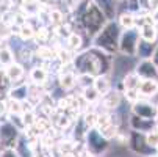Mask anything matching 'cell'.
<instances>
[{
  "mask_svg": "<svg viewBox=\"0 0 158 157\" xmlns=\"http://www.w3.org/2000/svg\"><path fill=\"white\" fill-rule=\"evenodd\" d=\"M139 2H141V5H143V8L146 10V5H147V2H149V0H139Z\"/></svg>",
  "mask_w": 158,
  "mask_h": 157,
  "instance_id": "cell-42",
  "label": "cell"
},
{
  "mask_svg": "<svg viewBox=\"0 0 158 157\" xmlns=\"http://www.w3.org/2000/svg\"><path fill=\"white\" fill-rule=\"evenodd\" d=\"M121 33H122V28L119 27L118 20H108L106 25L93 38L94 47L105 52V54H108V55H113V54L119 52Z\"/></svg>",
  "mask_w": 158,
  "mask_h": 157,
  "instance_id": "cell-2",
  "label": "cell"
},
{
  "mask_svg": "<svg viewBox=\"0 0 158 157\" xmlns=\"http://www.w3.org/2000/svg\"><path fill=\"white\" fill-rule=\"evenodd\" d=\"M130 130H136V132H141L144 133V135H147V133L156 130V121L155 120H146V118H139L136 115H130Z\"/></svg>",
  "mask_w": 158,
  "mask_h": 157,
  "instance_id": "cell-9",
  "label": "cell"
},
{
  "mask_svg": "<svg viewBox=\"0 0 158 157\" xmlns=\"http://www.w3.org/2000/svg\"><path fill=\"white\" fill-rule=\"evenodd\" d=\"M19 57H20V60L24 61V63H25V61L28 63V61H31V60H33L35 54H33L30 49H27V47H22V49H20V54H19Z\"/></svg>",
  "mask_w": 158,
  "mask_h": 157,
  "instance_id": "cell-36",
  "label": "cell"
},
{
  "mask_svg": "<svg viewBox=\"0 0 158 157\" xmlns=\"http://www.w3.org/2000/svg\"><path fill=\"white\" fill-rule=\"evenodd\" d=\"M88 130H89V127L86 126V123H85V120H83V115L78 116L77 121H75V127H74V137H75V140L83 142V140L86 138Z\"/></svg>",
  "mask_w": 158,
  "mask_h": 157,
  "instance_id": "cell-24",
  "label": "cell"
},
{
  "mask_svg": "<svg viewBox=\"0 0 158 157\" xmlns=\"http://www.w3.org/2000/svg\"><path fill=\"white\" fill-rule=\"evenodd\" d=\"M6 120L22 133L24 130H27V126L24 123V115H16V113H6Z\"/></svg>",
  "mask_w": 158,
  "mask_h": 157,
  "instance_id": "cell-25",
  "label": "cell"
},
{
  "mask_svg": "<svg viewBox=\"0 0 158 157\" xmlns=\"http://www.w3.org/2000/svg\"><path fill=\"white\" fill-rule=\"evenodd\" d=\"M81 44H83V39H81V36L77 32H72L71 36L67 38V47H69L71 50H80Z\"/></svg>",
  "mask_w": 158,
  "mask_h": 157,
  "instance_id": "cell-28",
  "label": "cell"
},
{
  "mask_svg": "<svg viewBox=\"0 0 158 157\" xmlns=\"http://www.w3.org/2000/svg\"><path fill=\"white\" fill-rule=\"evenodd\" d=\"M75 2H77V3H78V2H81V0H75Z\"/></svg>",
  "mask_w": 158,
  "mask_h": 157,
  "instance_id": "cell-44",
  "label": "cell"
},
{
  "mask_svg": "<svg viewBox=\"0 0 158 157\" xmlns=\"http://www.w3.org/2000/svg\"><path fill=\"white\" fill-rule=\"evenodd\" d=\"M8 98L10 99H14V101H19V102L28 101V98H30V85L27 82H20V83L11 85Z\"/></svg>",
  "mask_w": 158,
  "mask_h": 157,
  "instance_id": "cell-12",
  "label": "cell"
},
{
  "mask_svg": "<svg viewBox=\"0 0 158 157\" xmlns=\"http://www.w3.org/2000/svg\"><path fill=\"white\" fill-rule=\"evenodd\" d=\"M50 22H52V24H56V25L63 24V13L58 11V10L50 11Z\"/></svg>",
  "mask_w": 158,
  "mask_h": 157,
  "instance_id": "cell-37",
  "label": "cell"
},
{
  "mask_svg": "<svg viewBox=\"0 0 158 157\" xmlns=\"http://www.w3.org/2000/svg\"><path fill=\"white\" fill-rule=\"evenodd\" d=\"M0 157H20V154L13 148H2L0 149Z\"/></svg>",
  "mask_w": 158,
  "mask_h": 157,
  "instance_id": "cell-38",
  "label": "cell"
},
{
  "mask_svg": "<svg viewBox=\"0 0 158 157\" xmlns=\"http://www.w3.org/2000/svg\"><path fill=\"white\" fill-rule=\"evenodd\" d=\"M124 96L127 101H130L131 104L133 102H136L139 99V93H138V89H125L124 91Z\"/></svg>",
  "mask_w": 158,
  "mask_h": 157,
  "instance_id": "cell-35",
  "label": "cell"
},
{
  "mask_svg": "<svg viewBox=\"0 0 158 157\" xmlns=\"http://www.w3.org/2000/svg\"><path fill=\"white\" fill-rule=\"evenodd\" d=\"M81 98H83L85 102H88V104H94V102H97L102 96L97 93V89H96L94 86H88V88H83Z\"/></svg>",
  "mask_w": 158,
  "mask_h": 157,
  "instance_id": "cell-26",
  "label": "cell"
},
{
  "mask_svg": "<svg viewBox=\"0 0 158 157\" xmlns=\"http://www.w3.org/2000/svg\"><path fill=\"white\" fill-rule=\"evenodd\" d=\"M155 49H156V42H149V41L141 39L139 44H138L136 57L139 60H152V55H153Z\"/></svg>",
  "mask_w": 158,
  "mask_h": 157,
  "instance_id": "cell-17",
  "label": "cell"
},
{
  "mask_svg": "<svg viewBox=\"0 0 158 157\" xmlns=\"http://www.w3.org/2000/svg\"><path fill=\"white\" fill-rule=\"evenodd\" d=\"M35 35H36V30L28 24V22H25V24H22V25L19 27V36L24 39V41H30V39H33Z\"/></svg>",
  "mask_w": 158,
  "mask_h": 157,
  "instance_id": "cell-27",
  "label": "cell"
},
{
  "mask_svg": "<svg viewBox=\"0 0 158 157\" xmlns=\"http://www.w3.org/2000/svg\"><path fill=\"white\" fill-rule=\"evenodd\" d=\"M28 79L33 85L42 86L49 79V71L44 68V66H33V68L30 69V72H28Z\"/></svg>",
  "mask_w": 158,
  "mask_h": 157,
  "instance_id": "cell-16",
  "label": "cell"
},
{
  "mask_svg": "<svg viewBox=\"0 0 158 157\" xmlns=\"http://www.w3.org/2000/svg\"><path fill=\"white\" fill-rule=\"evenodd\" d=\"M118 24L122 30H128V28H135L136 27V16L128 11H122L118 17Z\"/></svg>",
  "mask_w": 158,
  "mask_h": 157,
  "instance_id": "cell-21",
  "label": "cell"
},
{
  "mask_svg": "<svg viewBox=\"0 0 158 157\" xmlns=\"http://www.w3.org/2000/svg\"><path fill=\"white\" fill-rule=\"evenodd\" d=\"M5 74H6V79L10 80V83H11V85L20 83V82H22V79H24V76H25L24 64L14 61L13 64H10V66H8V68H5Z\"/></svg>",
  "mask_w": 158,
  "mask_h": 157,
  "instance_id": "cell-13",
  "label": "cell"
},
{
  "mask_svg": "<svg viewBox=\"0 0 158 157\" xmlns=\"http://www.w3.org/2000/svg\"><path fill=\"white\" fill-rule=\"evenodd\" d=\"M102 104L106 110H113L116 111L121 104H122V93L118 91V89H111V91L105 96H102Z\"/></svg>",
  "mask_w": 158,
  "mask_h": 157,
  "instance_id": "cell-15",
  "label": "cell"
},
{
  "mask_svg": "<svg viewBox=\"0 0 158 157\" xmlns=\"http://www.w3.org/2000/svg\"><path fill=\"white\" fill-rule=\"evenodd\" d=\"M14 61H16V57H14V52L11 50V47H8L6 44L5 46H0V66L2 68H8Z\"/></svg>",
  "mask_w": 158,
  "mask_h": 157,
  "instance_id": "cell-22",
  "label": "cell"
},
{
  "mask_svg": "<svg viewBox=\"0 0 158 157\" xmlns=\"http://www.w3.org/2000/svg\"><path fill=\"white\" fill-rule=\"evenodd\" d=\"M99 7V10L105 14L108 20H116L118 14V0H93Z\"/></svg>",
  "mask_w": 158,
  "mask_h": 157,
  "instance_id": "cell-14",
  "label": "cell"
},
{
  "mask_svg": "<svg viewBox=\"0 0 158 157\" xmlns=\"http://www.w3.org/2000/svg\"><path fill=\"white\" fill-rule=\"evenodd\" d=\"M156 130H158V121H156Z\"/></svg>",
  "mask_w": 158,
  "mask_h": 157,
  "instance_id": "cell-43",
  "label": "cell"
},
{
  "mask_svg": "<svg viewBox=\"0 0 158 157\" xmlns=\"http://www.w3.org/2000/svg\"><path fill=\"white\" fill-rule=\"evenodd\" d=\"M35 55H36L41 61H42V60H53V58H56V54H55L50 47H47V46H39Z\"/></svg>",
  "mask_w": 158,
  "mask_h": 157,
  "instance_id": "cell-29",
  "label": "cell"
},
{
  "mask_svg": "<svg viewBox=\"0 0 158 157\" xmlns=\"http://www.w3.org/2000/svg\"><path fill=\"white\" fill-rule=\"evenodd\" d=\"M155 157H158V155H155Z\"/></svg>",
  "mask_w": 158,
  "mask_h": 157,
  "instance_id": "cell-45",
  "label": "cell"
},
{
  "mask_svg": "<svg viewBox=\"0 0 158 157\" xmlns=\"http://www.w3.org/2000/svg\"><path fill=\"white\" fill-rule=\"evenodd\" d=\"M131 113L139 118L158 121V104L149 99H138L136 102L131 104Z\"/></svg>",
  "mask_w": 158,
  "mask_h": 157,
  "instance_id": "cell-7",
  "label": "cell"
},
{
  "mask_svg": "<svg viewBox=\"0 0 158 157\" xmlns=\"http://www.w3.org/2000/svg\"><path fill=\"white\" fill-rule=\"evenodd\" d=\"M138 93L139 98L144 99H152L158 94V79H146L139 82L138 86Z\"/></svg>",
  "mask_w": 158,
  "mask_h": 157,
  "instance_id": "cell-11",
  "label": "cell"
},
{
  "mask_svg": "<svg viewBox=\"0 0 158 157\" xmlns=\"http://www.w3.org/2000/svg\"><path fill=\"white\" fill-rule=\"evenodd\" d=\"M100 132L103 133V137H105L106 140H111V138L118 137V133H119V126H118V124H110V126H106L105 129H102Z\"/></svg>",
  "mask_w": 158,
  "mask_h": 157,
  "instance_id": "cell-33",
  "label": "cell"
},
{
  "mask_svg": "<svg viewBox=\"0 0 158 157\" xmlns=\"http://www.w3.org/2000/svg\"><path fill=\"white\" fill-rule=\"evenodd\" d=\"M146 140H147V145L149 146H152V148H155L158 151V130H153V132L147 133Z\"/></svg>",
  "mask_w": 158,
  "mask_h": 157,
  "instance_id": "cell-34",
  "label": "cell"
},
{
  "mask_svg": "<svg viewBox=\"0 0 158 157\" xmlns=\"http://www.w3.org/2000/svg\"><path fill=\"white\" fill-rule=\"evenodd\" d=\"M85 148H86L89 152H93L94 155L105 154V152L110 149V140H106V138L103 137V133H102L97 127H93V129H89L88 133H86Z\"/></svg>",
  "mask_w": 158,
  "mask_h": 157,
  "instance_id": "cell-6",
  "label": "cell"
},
{
  "mask_svg": "<svg viewBox=\"0 0 158 157\" xmlns=\"http://www.w3.org/2000/svg\"><path fill=\"white\" fill-rule=\"evenodd\" d=\"M135 72L139 76L141 80L146 79H158V68L152 60H139L135 64Z\"/></svg>",
  "mask_w": 158,
  "mask_h": 157,
  "instance_id": "cell-10",
  "label": "cell"
},
{
  "mask_svg": "<svg viewBox=\"0 0 158 157\" xmlns=\"http://www.w3.org/2000/svg\"><path fill=\"white\" fill-rule=\"evenodd\" d=\"M152 61L155 63V66L158 68V44H156V49H155V52H153V55H152Z\"/></svg>",
  "mask_w": 158,
  "mask_h": 157,
  "instance_id": "cell-41",
  "label": "cell"
},
{
  "mask_svg": "<svg viewBox=\"0 0 158 157\" xmlns=\"http://www.w3.org/2000/svg\"><path fill=\"white\" fill-rule=\"evenodd\" d=\"M77 85V76L74 71H63L60 76V86L64 91H71V89Z\"/></svg>",
  "mask_w": 158,
  "mask_h": 157,
  "instance_id": "cell-19",
  "label": "cell"
},
{
  "mask_svg": "<svg viewBox=\"0 0 158 157\" xmlns=\"http://www.w3.org/2000/svg\"><path fill=\"white\" fill-rule=\"evenodd\" d=\"M141 41V35H139V28H128V30H122L121 38H119V54L124 57H136L138 52V44Z\"/></svg>",
  "mask_w": 158,
  "mask_h": 157,
  "instance_id": "cell-4",
  "label": "cell"
},
{
  "mask_svg": "<svg viewBox=\"0 0 158 157\" xmlns=\"http://www.w3.org/2000/svg\"><path fill=\"white\" fill-rule=\"evenodd\" d=\"M127 146L141 157H155L158 155V151L152 146L147 145V140H146V135L141 132H136V130H130L128 137H127Z\"/></svg>",
  "mask_w": 158,
  "mask_h": 157,
  "instance_id": "cell-5",
  "label": "cell"
},
{
  "mask_svg": "<svg viewBox=\"0 0 158 157\" xmlns=\"http://www.w3.org/2000/svg\"><path fill=\"white\" fill-rule=\"evenodd\" d=\"M5 80H8V79H6V74H5V68H2V66H0V83H3Z\"/></svg>",
  "mask_w": 158,
  "mask_h": 157,
  "instance_id": "cell-40",
  "label": "cell"
},
{
  "mask_svg": "<svg viewBox=\"0 0 158 157\" xmlns=\"http://www.w3.org/2000/svg\"><path fill=\"white\" fill-rule=\"evenodd\" d=\"M144 8L141 5L139 0H125V10L124 11H128V13H133V14H136V13H141Z\"/></svg>",
  "mask_w": 158,
  "mask_h": 157,
  "instance_id": "cell-31",
  "label": "cell"
},
{
  "mask_svg": "<svg viewBox=\"0 0 158 157\" xmlns=\"http://www.w3.org/2000/svg\"><path fill=\"white\" fill-rule=\"evenodd\" d=\"M97 118H99V113H97V111H94V110H89V111H86V113L83 115V120H85V123H86V126L89 129L96 127Z\"/></svg>",
  "mask_w": 158,
  "mask_h": 157,
  "instance_id": "cell-32",
  "label": "cell"
},
{
  "mask_svg": "<svg viewBox=\"0 0 158 157\" xmlns=\"http://www.w3.org/2000/svg\"><path fill=\"white\" fill-rule=\"evenodd\" d=\"M94 88L97 89V93H99L100 96L108 94L111 89H113V86H111V80H110L108 74L97 76V77H96V82H94Z\"/></svg>",
  "mask_w": 158,
  "mask_h": 157,
  "instance_id": "cell-18",
  "label": "cell"
},
{
  "mask_svg": "<svg viewBox=\"0 0 158 157\" xmlns=\"http://www.w3.org/2000/svg\"><path fill=\"white\" fill-rule=\"evenodd\" d=\"M139 82H141V79H139V76L135 72V71L125 74V76L121 79V83H122V89H124V91H125V89H138ZM122 94H124V93H122Z\"/></svg>",
  "mask_w": 158,
  "mask_h": 157,
  "instance_id": "cell-20",
  "label": "cell"
},
{
  "mask_svg": "<svg viewBox=\"0 0 158 157\" xmlns=\"http://www.w3.org/2000/svg\"><path fill=\"white\" fill-rule=\"evenodd\" d=\"M139 35H141V39H144V41L156 42V39H158V27L156 25H143V27H139Z\"/></svg>",
  "mask_w": 158,
  "mask_h": 157,
  "instance_id": "cell-23",
  "label": "cell"
},
{
  "mask_svg": "<svg viewBox=\"0 0 158 157\" xmlns=\"http://www.w3.org/2000/svg\"><path fill=\"white\" fill-rule=\"evenodd\" d=\"M74 68L77 74H91V76H102L108 74L111 69V55L99 50V49H89L80 52L74 57Z\"/></svg>",
  "mask_w": 158,
  "mask_h": 157,
  "instance_id": "cell-1",
  "label": "cell"
},
{
  "mask_svg": "<svg viewBox=\"0 0 158 157\" xmlns=\"http://www.w3.org/2000/svg\"><path fill=\"white\" fill-rule=\"evenodd\" d=\"M19 137H20V132L8 120L0 123V146H2V148H13V149H16Z\"/></svg>",
  "mask_w": 158,
  "mask_h": 157,
  "instance_id": "cell-8",
  "label": "cell"
},
{
  "mask_svg": "<svg viewBox=\"0 0 158 157\" xmlns=\"http://www.w3.org/2000/svg\"><path fill=\"white\" fill-rule=\"evenodd\" d=\"M94 82H96V76H91V74H77V85H80L81 88L94 86Z\"/></svg>",
  "mask_w": 158,
  "mask_h": 157,
  "instance_id": "cell-30",
  "label": "cell"
},
{
  "mask_svg": "<svg viewBox=\"0 0 158 157\" xmlns=\"http://www.w3.org/2000/svg\"><path fill=\"white\" fill-rule=\"evenodd\" d=\"M146 10H147V11H150V13L158 11V0H149L147 5H146Z\"/></svg>",
  "mask_w": 158,
  "mask_h": 157,
  "instance_id": "cell-39",
  "label": "cell"
},
{
  "mask_svg": "<svg viewBox=\"0 0 158 157\" xmlns=\"http://www.w3.org/2000/svg\"><path fill=\"white\" fill-rule=\"evenodd\" d=\"M106 22H108V19L105 17V14L99 10V7L93 2V0H89L86 3L83 14H81V25L86 30V33L94 38L106 25Z\"/></svg>",
  "mask_w": 158,
  "mask_h": 157,
  "instance_id": "cell-3",
  "label": "cell"
}]
</instances>
